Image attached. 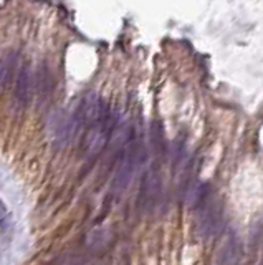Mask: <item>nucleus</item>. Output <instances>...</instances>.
I'll return each instance as SVG.
<instances>
[{
	"mask_svg": "<svg viewBox=\"0 0 263 265\" xmlns=\"http://www.w3.org/2000/svg\"><path fill=\"white\" fill-rule=\"evenodd\" d=\"M8 226V212L5 209V205H3V202L0 200V229L5 231Z\"/></svg>",
	"mask_w": 263,
	"mask_h": 265,
	"instance_id": "obj_9",
	"label": "nucleus"
},
{
	"mask_svg": "<svg viewBox=\"0 0 263 265\" xmlns=\"http://www.w3.org/2000/svg\"><path fill=\"white\" fill-rule=\"evenodd\" d=\"M162 191V176L159 163H152L146 171V176L143 179L141 191H139L138 207L141 212H151L156 204L159 202Z\"/></svg>",
	"mask_w": 263,
	"mask_h": 265,
	"instance_id": "obj_4",
	"label": "nucleus"
},
{
	"mask_svg": "<svg viewBox=\"0 0 263 265\" xmlns=\"http://www.w3.org/2000/svg\"><path fill=\"white\" fill-rule=\"evenodd\" d=\"M37 90H38V97L45 99L50 95V90H52V83H50V71L48 68L42 65L38 75H37Z\"/></svg>",
	"mask_w": 263,
	"mask_h": 265,
	"instance_id": "obj_7",
	"label": "nucleus"
},
{
	"mask_svg": "<svg viewBox=\"0 0 263 265\" xmlns=\"http://www.w3.org/2000/svg\"><path fill=\"white\" fill-rule=\"evenodd\" d=\"M31 95H33V78H31V68L30 65L24 63L22 68L17 73V81H15V103L20 109L29 106Z\"/></svg>",
	"mask_w": 263,
	"mask_h": 265,
	"instance_id": "obj_5",
	"label": "nucleus"
},
{
	"mask_svg": "<svg viewBox=\"0 0 263 265\" xmlns=\"http://www.w3.org/2000/svg\"><path fill=\"white\" fill-rule=\"evenodd\" d=\"M222 226V207L210 194L199 204V219H197V235L199 239H210L220 231Z\"/></svg>",
	"mask_w": 263,
	"mask_h": 265,
	"instance_id": "obj_3",
	"label": "nucleus"
},
{
	"mask_svg": "<svg viewBox=\"0 0 263 265\" xmlns=\"http://www.w3.org/2000/svg\"><path fill=\"white\" fill-rule=\"evenodd\" d=\"M117 118L110 108L106 109V113L85 132L83 138V156L86 161H91L98 156L101 151L106 148L108 141L113 136V132L116 130Z\"/></svg>",
	"mask_w": 263,
	"mask_h": 265,
	"instance_id": "obj_1",
	"label": "nucleus"
},
{
	"mask_svg": "<svg viewBox=\"0 0 263 265\" xmlns=\"http://www.w3.org/2000/svg\"><path fill=\"white\" fill-rule=\"evenodd\" d=\"M242 242L237 234H230L222 244V247L217 254V265H240L242 262Z\"/></svg>",
	"mask_w": 263,
	"mask_h": 265,
	"instance_id": "obj_6",
	"label": "nucleus"
},
{
	"mask_svg": "<svg viewBox=\"0 0 263 265\" xmlns=\"http://www.w3.org/2000/svg\"><path fill=\"white\" fill-rule=\"evenodd\" d=\"M139 156H141V153H139L138 144H136L134 141H129V143L126 144V148L121 151L119 161H117L115 176H113V181H111L113 196H121L129 187L131 181H133L136 166H138Z\"/></svg>",
	"mask_w": 263,
	"mask_h": 265,
	"instance_id": "obj_2",
	"label": "nucleus"
},
{
	"mask_svg": "<svg viewBox=\"0 0 263 265\" xmlns=\"http://www.w3.org/2000/svg\"><path fill=\"white\" fill-rule=\"evenodd\" d=\"M13 65H15V55H8L7 58L0 60V88H3L8 83L13 71Z\"/></svg>",
	"mask_w": 263,
	"mask_h": 265,
	"instance_id": "obj_8",
	"label": "nucleus"
}]
</instances>
